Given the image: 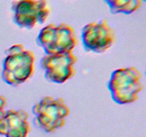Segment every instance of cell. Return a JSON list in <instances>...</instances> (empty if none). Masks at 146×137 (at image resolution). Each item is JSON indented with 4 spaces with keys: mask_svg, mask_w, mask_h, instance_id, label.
Returning a JSON list of instances; mask_svg holds the SVG:
<instances>
[{
    "mask_svg": "<svg viewBox=\"0 0 146 137\" xmlns=\"http://www.w3.org/2000/svg\"><path fill=\"white\" fill-rule=\"evenodd\" d=\"M31 111L36 127L51 133L65 125L70 108L63 98L46 96L33 106Z\"/></svg>",
    "mask_w": 146,
    "mask_h": 137,
    "instance_id": "cell-3",
    "label": "cell"
},
{
    "mask_svg": "<svg viewBox=\"0 0 146 137\" xmlns=\"http://www.w3.org/2000/svg\"><path fill=\"white\" fill-rule=\"evenodd\" d=\"M112 14H131L141 7L143 0H104Z\"/></svg>",
    "mask_w": 146,
    "mask_h": 137,
    "instance_id": "cell-9",
    "label": "cell"
},
{
    "mask_svg": "<svg viewBox=\"0 0 146 137\" xmlns=\"http://www.w3.org/2000/svg\"><path fill=\"white\" fill-rule=\"evenodd\" d=\"M77 61L78 58L73 51L46 54L40 61V67L47 81L61 84L75 76Z\"/></svg>",
    "mask_w": 146,
    "mask_h": 137,
    "instance_id": "cell-6",
    "label": "cell"
},
{
    "mask_svg": "<svg viewBox=\"0 0 146 137\" xmlns=\"http://www.w3.org/2000/svg\"><path fill=\"white\" fill-rule=\"evenodd\" d=\"M36 44L46 54H55L73 51L78 40L72 26L66 23L50 24L39 31Z\"/></svg>",
    "mask_w": 146,
    "mask_h": 137,
    "instance_id": "cell-4",
    "label": "cell"
},
{
    "mask_svg": "<svg viewBox=\"0 0 146 137\" xmlns=\"http://www.w3.org/2000/svg\"><path fill=\"white\" fill-rule=\"evenodd\" d=\"M108 88L116 104L123 105L135 102L144 88L142 73L135 67L117 68L111 74Z\"/></svg>",
    "mask_w": 146,
    "mask_h": 137,
    "instance_id": "cell-2",
    "label": "cell"
},
{
    "mask_svg": "<svg viewBox=\"0 0 146 137\" xmlns=\"http://www.w3.org/2000/svg\"><path fill=\"white\" fill-rule=\"evenodd\" d=\"M29 115L24 109H9L0 119V135L4 137H27L30 131Z\"/></svg>",
    "mask_w": 146,
    "mask_h": 137,
    "instance_id": "cell-8",
    "label": "cell"
},
{
    "mask_svg": "<svg viewBox=\"0 0 146 137\" xmlns=\"http://www.w3.org/2000/svg\"><path fill=\"white\" fill-rule=\"evenodd\" d=\"M7 105V101L5 96L0 95V119L4 116L6 113V106Z\"/></svg>",
    "mask_w": 146,
    "mask_h": 137,
    "instance_id": "cell-10",
    "label": "cell"
},
{
    "mask_svg": "<svg viewBox=\"0 0 146 137\" xmlns=\"http://www.w3.org/2000/svg\"><path fill=\"white\" fill-rule=\"evenodd\" d=\"M11 11L14 24L27 29L44 24L50 14L46 0H15L11 4Z\"/></svg>",
    "mask_w": 146,
    "mask_h": 137,
    "instance_id": "cell-5",
    "label": "cell"
},
{
    "mask_svg": "<svg viewBox=\"0 0 146 137\" xmlns=\"http://www.w3.org/2000/svg\"><path fill=\"white\" fill-rule=\"evenodd\" d=\"M1 78L7 84L17 86L29 79L34 71L35 54L23 44H13L4 51Z\"/></svg>",
    "mask_w": 146,
    "mask_h": 137,
    "instance_id": "cell-1",
    "label": "cell"
},
{
    "mask_svg": "<svg viewBox=\"0 0 146 137\" xmlns=\"http://www.w3.org/2000/svg\"><path fill=\"white\" fill-rule=\"evenodd\" d=\"M143 1H145V0H143Z\"/></svg>",
    "mask_w": 146,
    "mask_h": 137,
    "instance_id": "cell-11",
    "label": "cell"
},
{
    "mask_svg": "<svg viewBox=\"0 0 146 137\" xmlns=\"http://www.w3.org/2000/svg\"><path fill=\"white\" fill-rule=\"evenodd\" d=\"M115 39V30L106 19L86 24L81 31L83 47L88 52H106L113 47Z\"/></svg>",
    "mask_w": 146,
    "mask_h": 137,
    "instance_id": "cell-7",
    "label": "cell"
}]
</instances>
